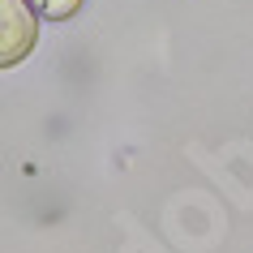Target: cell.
Listing matches in <instances>:
<instances>
[{"mask_svg": "<svg viewBox=\"0 0 253 253\" xmlns=\"http://www.w3.org/2000/svg\"><path fill=\"white\" fill-rule=\"evenodd\" d=\"M35 4V13H43V17H73L82 9V0H30Z\"/></svg>", "mask_w": 253, "mask_h": 253, "instance_id": "2", "label": "cell"}, {"mask_svg": "<svg viewBox=\"0 0 253 253\" xmlns=\"http://www.w3.org/2000/svg\"><path fill=\"white\" fill-rule=\"evenodd\" d=\"M35 4L26 0H0V69H13L35 47Z\"/></svg>", "mask_w": 253, "mask_h": 253, "instance_id": "1", "label": "cell"}]
</instances>
